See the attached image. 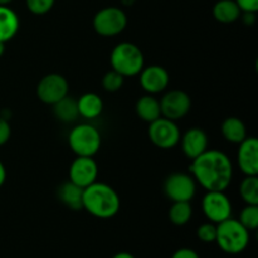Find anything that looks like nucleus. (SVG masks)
<instances>
[{
	"label": "nucleus",
	"instance_id": "1",
	"mask_svg": "<svg viewBox=\"0 0 258 258\" xmlns=\"http://www.w3.org/2000/svg\"><path fill=\"white\" fill-rule=\"evenodd\" d=\"M191 161V176L207 191H224L231 185L233 165L223 151L206 150Z\"/></svg>",
	"mask_w": 258,
	"mask_h": 258
},
{
	"label": "nucleus",
	"instance_id": "2",
	"mask_svg": "<svg viewBox=\"0 0 258 258\" xmlns=\"http://www.w3.org/2000/svg\"><path fill=\"white\" fill-rule=\"evenodd\" d=\"M82 206L91 216L100 219H108L118 213L121 201L117 191L112 186L95 181L83 189Z\"/></svg>",
	"mask_w": 258,
	"mask_h": 258
},
{
	"label": "nucleus",
	"instance_id": "3",
	"mask_svg": "<svg viewBox=\"0 0 258 258\" xmlns=\"http://www.w3.org/2000/svg\"><path fill=\"white\" fill-rule=\"evenodd\" d=\"M251 236L238 219L231 218L217 224L216 242L219 248L228 254H239L248 247Z\"/></svg>",
	"mask_w": 258,
	"mask_h": 258
},
{
	"label": "nucleus",
	"instance_id": "4",
	"mask_svg": "<svg viewBox=\"0 0 258 258\" xmlns=\"http://www.w3.org/2000/svg\"><path fill=\"white\" fill-rule=\"evenodd\" d=\"M111 67L123 77L139 75L144 68V54L138 45L123 42L116 45L111 52Z\"/></svg>",
	"mask_w": 258,
	"mask_h": 258
},
{
	"label": "nucleus",
	"instance_id": "5",
	"mask_svg": "<svg viewBox=\"0 0 258 258\" xmlns=\"http://www.w3.org/2000/svg\"><path fill=\"white\" fill-rule=\"evenodd\" d=\"M68 145L77 156L93 158L101 148V134L90 123H80L71 130Z\"/></svg>",
	"mask_w": 258,
	"mask_h": 258
},
{
	"label": "nucleus",
	"instance_id": "6",
	"mask_svg": "<svg viewBox=\"0 0 258 258\" xmlns=\"http://www.w3.org/2000/svg\"><path fill=\"white\" fill-rule=\"evenodd\" d=\"M92 25L97 34L102 37H115L125 30L127 15L117 7L103 8L96 13Z\"/></svg>",
	"mask_w": 258,
	"mask_h": 258
},
{
	"label": "nucleus",
	"instance_id": "7",
	"mask_svg": "<svg viewBox=\"0 0 258 258\" xmlns=\"http://www.w3.org/2000/svg\"><path fill=\"white\" fill-rule=\"evenodd\" d=\"M149 138L151 143L159 149L169 150L180 143L181 134L179 126L175 121L169 120L165 117H159L155 121L150 122L148 128Z\"/></svg>",
	"mask_w": 258,
	"mask_h": 258
},
{
	"label": "nucleus",
	"instance_id": "8",
	"mask_svg": "<svg viewBox=\"0 0 258 258\" xmlns=\"http://www.w3.org/2000/svg\"><path fill=\"white\" fill-rule=\"evenodd\" d=\"M70 91L67 78L59 73H49L40 78L37 86V96L43 103L54 105L64 98Z\"/></svg>",
	"mask_w": 258,
	"mask_h": 258
},
{
	"label": "nucleus",
	"instance_id": "9",
	"mask_svg": "<svg viewBox=\"0 0 258 258\" xmlns=\"http://www.w3.org/2000/svg\"><path fill=\"white\" fill-rule=\"evenodd\" d=\"M202 209L209 222L218 224L232 217V203L224 191H207L202 201Z\"/></svg>",
	"mask_w": 258,
	"mask_h": 258
},
{
	"label": "nucleus",
	"instance_id": "10",
	"mask_svg": "<svg viewBox=\"0 0 258 258\" xmlns=\"http://www.w3.org/2000/svg\"><path fill=\"white\" fill-rule=\"evenodd\" d=\"M197 183L191 175L174 173L166 178L164 191L171 202H190L196 196Z\"/></svg>",
	"mask_w": 258,
	"mask_h": 258
},
{
	"label": "nucleus",
	"instance_id": "11",
	"mask_svg": "<svg viewBox=\"0 0 258 258\" xmlns=\"http://www.w3.org/2000/svg\"><path fill=\"white\" fill-rule=\"evenodd\" d=\"M159 102H160L161 116L173 121L185 117L191 108L190 96L181 90L169 91Z\"/></svg>",
	"mask_w": 258,
	"mask_h": 258
},
{
	"label": "nucleus",
	"instance_id": "12",
	"mask_svg": "<svg viewBox=\"0 0 258 258\" xmlns=\"http://www.w3.org/2000/svg\"><path fill=\"white\" fill-rule=\"evenodd\" d=\"M70 181L80 188H87L93 184L98 175V165L91 156H77L71 164Z\"/></svg>",
	"mask_w": 258,
	"mask_h": 258
},
{
	"label": "nucleus",
	"instance_id": "13",
	"mask_svg": "<svg viewBox=\"0 0 258 258\" xmlns=\"http://www.w3.org/2000/svg\"><path fill=\"white\" fill-rule=\"evenodd\" d=\"M139 75H140V86L149 95L163 92L164 90H166L170 81L168 71L158 64L144 67Z\"/></svg>",
	"mask_w": 258,
	"mask_h": 258
},
{
	"label": "nucleus",
	"instance_id": "14",
	"mask_svg": "<svg viewBox=\"0 0 258 258\" xmlns=\"http://www.w3.org/2000/svg\"><path fill=\"white\" fill-rule=\"evenodd\" d=\"M238 165L246 176L258 174V140L253 136L246 138L239 144Z\"/></svg>",
	"mask_w": 258,
	"mask_h": 258
},
{
	"label": "nucleus",
	"instance_id": "15",
	"mask_svg": "<svg viewBox=\"0 0 258 258\" xmlns=\"http://www.w3.org/2000/svg\"><path fill=\"white\" fill-rule=\"evenodd\" d=\"M181 149L186 158L196 159L208 150V135L199 127H191L180 138Z\"/></svg>",
	"mask_w": 258,
	"mask_h": 258
},
{
	"label": "nucleus",
	"instance_id": "16",
	"mask_svg": "<svg viewBox=\"0 0 258 258\" xmlns=\"http://www.w3.org/2000/svg\"><path fill=\"white\" fill-rule=\"evenodd\" d=\"M19 30V17L9 7L0 5V42H9Z\"/></svg>",
	"mask_w": 258,
	"mask_h": 258
},
{
	"label": "nucleus",
	"instance_id": "17",
	"mask_svg": "<svg viewBox=\"0 0 258 258\" xmlns=\"http://www.w3.org/2000/svg\"><path fill=\"white\" fill-rule=\"evenodd\" d=\"M77 108L81 117L92 120L102 113L103 101L97 93H85L77 100Z\"/></svg>",
	"mask_w": 258,
	"mask_h": 258
},
{
	"label": "nucleus",
	"instance_id": "18",
	"mask_svg": "<svg viewBox=\"0 0 258 258\" xmlns=\"http://www.w3.org/2000/svg\"><path fill=\"white\" fill-rule=\"evenodd\" d=\"M135 111L141 120L149 123L161 117L160 102L153 95H145L139 98L135 105Z\"/></svg>",
	"mask_w": 258,
	"mask_h": 258
},
{
	"label": "nucleus",
	"instance_id": "19",
	"mask_svg": "<svg viewBox=\"0 0 258 258\" xmlns=\"http://www.w3.org/2000/svg\"><path fill=\"white\" fill-rule=\"evenodd\" d=\"M242 12L234 0H219L213 7V17L217 22L231 24L241 18Z\"/></svg>",
	"mask_w": 258,
	"mask_h": 258
},
{
	"label": "nucleus",
	"instance_id": "20",
	"mask_svg": "<svg viewBox=\"0 0 258 258\" xmlns=\"http://www.w3.org/2000/svg\"><path fill=\"white\" fill-rule=\"evenodd\" d=\"M82 197H83V188H80L76 184L67 181L62 184L58 189V198L64 206L72 211H80L83 209L82 206Z\"/></svg>",
	"mask_w": 258,
	"mask_h": 258
},
{
	"label": "nucleus",
	"instance_id": "21",
	"mask_svg": "<svg viewBox=\"0 0 258 258\" xmlns=\"http://www.w3.org/2000/svg\"><path fill=\"white\" fill-rule=\"evenodd\" d=\"M222 135L227 141L241 144L247 138L246 125L238 117H228L222 123Z\"/></svg>",
	"mask_w": 258,
	"mask_h": 258
},
{
	"label": "nucleus",
	"instance_id": "22",
	"mask_svg": "<svg viewBox=\"0 0 258 258\" xmlns=\"http://www.w3.org/2000/svg\"><path fill=\"white\" fill-rule=\"evenodd\" d=\"M53 113L59 120L60 122L71 123L75 122L77 117H80L77 108V101L72 97H68V95L57 103L53 105Z\"/></svg>",
	"mask_w": 258,
	"mask_h": 258
},
{
	"label": "nucleus",
	"instance_id": "23",
	"mask_svg": "<svg viewBox=\"0 0 258 258\" xmlns=\"http://www.w3.org/2000/svg\"><path fill=\"white\" fill-rule=\"evenodd\" d=\"M193 216L190 202H173L169 209V219L174 226H185Z\"/></svg>",
	"mask_w": 258,
	"mask_h": 258
},
{
	"label": "nucleus",
	"instance_id": "24",
	"mask_svg": "<svg viewBox=\"0 0 258 258\" xmlns=\"http://www.w3.org/2000/svg\"><path fill=\"white\" fill-rule=\"evenodd\" d=\"M239 194L246 204L258 206V178L257 175H248L242 180Z\"/></svg>",
	"mask_w": 258,
	"mask_h": 258
},
{
	"label": "nucleus",
	"instance_id": "25",
	"mask_svg": "<svg viewBox=\"0 0 258 258\" xmlns=\"http://www.w3.org/2000/svg\"><path fill=\"white\" fill-rule=\"evenodd\" d=\"M238 221L249 232L256 231L258 227V206H256V204H247L242 209Z\"/></svg>",
	"mask_w": 258,
	"mask_h": 258
},
{
	"label": "nucleus",
	"instance_id": "26",
	"mask_svg": "<svg viewBox=\"0 0 258 258\" xmlns=\"http://www.w3.org/2000/svg\"><path fill=\"white\" fill-rule=\"evenodd\" d=\"M123 80H125V77L118 72L113 70L108 71L102 78L103 90H106L107 92H117L123 86Z\"/></svg>",
	"mask_w": 258,
	"mask_h": 258
},
{
	"label": "nucleus",
	"instance_id": "27",
	"mask_svg": "<svg viewBox=\"0 0 258 258\" xmlns=\"http://www.w3.org/2000/svg\"><path fill=\"white\" fill-rule=\"evenodd\" d=\"M197 236L204 243H213L216 242L217 237V224L212 223V222L201 224L197 229Z\"/></svg>",
	"mask_w": 258,
	"mask_h": 258
},
{
	"label": "nucleus",
	"instance_id": "28",
	"mask_svg": "<svg viewBox=\"0 0 258 258\" xmlns=\"http://www.w3.org/2000/svg\"><path fill=\"white\" fill-rule=\"evenodd\" d=\"M25 3L30 13L35 15H43L50 12L55 0H25Z\"/></svg>",
	"mask_w": 258,
	"mask_h": 258
},
{
	"label": "nucleus",
	"instance_id": "29",
	"mask_svg": "<svg viewBox=\"0 0 258 258\" xmlns=\"http://www.w3.org/2000/svg\"><path fill=\"white\" fill-rule=\"evenodd\" d=\"M10 134H12V128H10L9 122L7 121V118L0 117V146L8 143V140L10 139Z\"/></svg>",
	"mask_w": 258,
	"mask_h": 258
},
{
	"label": "nucleus",
	"instance_id": "30",
	"mask_svg": "<svg viewBox=\"0 0 258 258\" xmlns=\"http://www.w3.org/2000/svg\"><path fill=\"white\" fill-rule=\"evenodd\" d=\"M242 13H257L258 0H234Z\"/></svg>",
	"mask_w": 258,
	"mask_h": 258
},
{
	"label": "nucleus",
	"instance_id": "31",
	"mask_svg": "<svg viewBox=\"0 0 258 258\" xmlns=\"http://www.w3.org/2000/svg\"><path fill=\"white\" fill-rule=\"evenodd\" d=\"M171 258H201L194 249L191 248H180L173 253Z\"/></svg>",
	"mask_w": 258,
	"mask_h": 258
},
{
	"label": "nucleus",
	"instance_id": "32",
	"mask_svg": "<svg viewBox=\"0 0 258 258\" xmlns=\"http://www.w3.org/2000/svg\"><path fill=\"white\" fill-rule=\"evenodd\" d=\"M242 19H243L244 24L252 25L256 22V13H243V15H241Z\"/></svg>",
	"mask_w": 258,
	"mask_h": 258
},
{
	"label": "nucleus",
	"instance_id": "33",
	"mask_svg": "<svg viewBox=\"0 0 258 258\" xmlns=\"http://www.w3.org/2000/svg\"><path fill=\"white\" fill-rule=\"evenodd\" d=\"M5 180H7V169H5L4 164L0 161V186H3Z\"/></svg>",
	"mask_w": 258,
	"mask_h": 258
},
{
	"label": "nucleus",
	"instance_id": "34",
	"mask_svg": "<svg viewBox=\"0 0 258 258\" xmlns=\"http://www.w3.org/2000/svg\"><path fill=\"white\" fill-rule=\"evenodd\" d=\"M112 258H135V257H134L131 253H128V252H118V253H116Z\"/></svg>",
	"mask_w": 258,
	"mask_h": 258
},
{
	"label": "nucleus",
	"instance_id": "35",
	"mask_svg": "<svg viewBox=\"0 0 258 258\" xmlns=\"http://www.w3.org/2000/svg\"><path fill=\"white\" fill-rule=\"evenodd\" d=\"M4 52H5V43L0 42V57H3Z\"/></svg>",
	"mask_w": 258,
	"mask_h": 258
},
{
	"label": "nucleus",
	"instance_id": "36",
	"mask_svg": "<svg viewBox=\"0 0 258 258\" xmlns=\"http://www.w3.org/2000/svg\"><path fill=\"white\" fill-rule=\"evenodd\" d=\"M12 2L13 0H0V5H5V7H7V5H9Z\"/></svg>",
	"mask_w": 258,
	"mask_h": 258
},
{
	"label": "nucleus",
	"instance_id": "37",
	"mask_svg": "<svg viewBox=\"0 0 258 258\" xmlns=\"http://www.w3.org/2000/svg\"><path fill=\"white\" fill-rule=\"evenodd\" d=\"M134 2H135V0H122L123 5H131Z\"/></svg>",
	"mask_w": 258,
	"mask_h": 258
}]
</instances>
